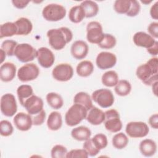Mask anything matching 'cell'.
Returning <instances> with one entry per match:
<instances>
[{
  "mask_svg": "<svg viewBox=\"0 0 158 158\" xmlns=\"http://www.w3.org/2000/svg\"><path fill=\"white\" fill-rule=\"evenodd\" d=\"M47 36L51 48L56 51L61 50L73 38L72 31L67 27L51 29L47 32Z\"/></svg>",
  "mask_w": 158,
  "mask_h": 158,
  "instance_id": "1",
  "label": "cell"
},
{
  "mask_svg": "<svg viewBox=\"0 0 158 158\" xmlns=\"http://www.w3.org/2000/svg\"><path fill=\"white\" fill-rule=\"evenodd\" d=\"M157 57L150 59L146 64L139 65L136 71L137 77L146 85L151 86L157 81Z\"/></svg>",
  "mask_w": 158,
  "mask_h": 158,
  "instance_id": "2",
  "label": "cell"
},
{
  "mask_svg": "<svg viewBox=\"0 0 158 158\" xmlns=\"http://www.w3.org/2000/svg\"><path fill=\"white\" fill-rule=\"evenodd\" d=\"M87 113L88 110L83 106L79 104H74L65 113V123L69 127H74L86 118Z\"/></svg>",
  "mask_w": 158,
  "mask_h": 158,
  "instance_id": "3",
  "label": "cell"
},
{
  "mask_svg": "<svg viewBox=\"0 0 158 158\" xmlns=\"http://www.w3.org/2000/svg\"><path fill=\"white\" fill-rule=\"evenodd\" d=\"M42 15L47 21L57 22L65 17L66 9L60 4H49L43 8Z\"/></svg>",
  "mask_w": 158,
  "mask_h": 158,
  "instance_id": "4",
  "label": "cell"
},
{
  "mask_svg": "<svg viewBox=\"0 0 158 158\" xmlns=\"http://www.w3.org/2000/svg\"><path fill=\"white\" fill-rule=\"evenodd\" d=\"M37 51L30 44H18L14 51V56L21 62L26 63L32 61L36 57Z\"/></svg>",
  "mask_w": 158,
  "mask_h": 158,
  "instance_id": "5",
  "label": "cell"
},
{
  "mask_svg": "<svg viewBox=\"0 0 158 158\" xmlns=\"http://www.w3.org/2000/svg\"><path fill=\"white\" fill-rule=\"evenodd\" d=\"M104 121L106 129L111 133H117L122 128V123L119 113L115 109H110L104 112Z\"/></svg>",
  "mask_w": 158,
  "mask_h": 158,
  "instance_id": "6",
  "label": "cell"
},
{
  "mask_svg": "<svg viewBox=\"0 0 158 158\" xmlns=\"http://www.w3.org/2000/svg\"><path fill=\"white\" fill-rule=\"evenodd\" d=\"M91 99L102 108H108L114 102V96L109 89L101 88L92 93Z\"/></svg>",
  "mask_w": 158,
  "mask_h": 158,
  "instance_id": "7",
  "label": "cell"
},
{
  "mask_svg": "<svg viewBox=\"0 0 158 158\" xmlns=\"http://www.w3.org/2000/svg\"><path fill=\"white\" fill-rule=\"evenodd\" d=\"M40 74L38 67L33 63H28L22 66L17 71V77L22 82L35 80Z\"/></svg>",
  "mask_w": 158,
  "mask_h": 158,
  "instance_id": "8",
  "label": "cell"
},
{
  "mask_svg": "<svg viewBox=\"0 0 158 158\" xmlns=\"http://www.w3.org/2000/svg\"><path fill=\"white\" fill-rule=\"evenodd\" d=\"M104 33L100 23L96 21H92L86 26V39L92 44H98L102 40Z\"/></svg>",
  "mask_w": 158,
  "mask_h": 158,
  "instance_id": "9",
  "label": "cell"
},
{
  "mask_svg": "<svg viewBox=\"0 0 158 158\" xmlns=\"http://www.w3.org/2000/svg\"><path fill=\"white\" fill-rule=\"evenodd\" d=\"M149 131L148 125L143 122H130L127 123L125 128L127 134L133 138L145 137Z\"/></svg>",
  "mask_w": 158,
  "mask_h": 158,
  "instance_id": "10",
  "label": "cell"
},
{
  "mask_svg": "<svg viewBox=\"0 0 158 158\" xmlns=\"http://www.w3.org/2000/svg\"><path fill=\"white\" fill-rule=\"evenodd\" d=\"M17 110L15 96L11 93H6L1 98V111L6 117H12Z\"/></svg>",
  "mask_w": 158,
  "mask_h": 158,
  "instance_id": "11",
  "label": "cell"
},
{
  "mask_svg": "<svg viewBox=\"0 0 158 158\" xmlns=\"http://www.w3.org/2000/svg\"><path fill=\"white\" fill-rule=\"evenodd\" d=\"M52 77L59 81H67L73 75V67L69 64H60L52 71Z\"/></svg>",
  "mask_w": 158,
  "mask_h": 158,
  "instance_id": "12",
  "label": "cell"
},
{
  "mask_svg": "<svg viewBox=\"0 0 158 158\" xmlns=\"http://www.w3.org/2000/svg\"><path fill=\"white\" fill-rule=\"evenodd\" d=\"M117 63L116 56L110 52H101L96 59L97 67L101 70H106L112 68Z\"/></svg>",
  "mask_w": 158,
  "mask_h": 158,
  "instance_id": "13",
  "label": "cell"
},
{
  "mask_svg": "<svg viewBox=\"0 0 158 158\" xmlns=\"http://www.w3.org/2000/svg\"><path fill=\"white\" fill-rule=\"evenodd\" d=\"M36 58L39 64L43 68H50L54 63L55 56L48 48L41 47L37 50Z\"/></svg>",
  "mask_w": 158,
  "mask_h": 158,
  "instance_id": "14",
  "label": "cell"
},
{
  "mask_svg": "<svg viewBox=\"0 0 158 158\" xmlns=\"http://www.w3.org/2000/svg\"><path fill=\"white\" fill-rule=\"evenodd\" d=\"M43 99L33 94L30 98L27 99L24 102L23 107L30 115H34L40 112L43 109Z\"/></svg>",
  "mask_w": 158,
  "mask_h": 158,
  "instance_id": "15",
  "label": "cell"
},
{
  "mask_svg": "<svg viewBox=\"0 0 158 158\" xmlns=\"http://www.w3.org/2000/svg\"><path fill=\"white\" fill-rule=\"evenodd\" d=\"M13 122L16 128L22 131L29 130L33 125L31 116L24 112L17 114L14 117Z\"/></svg>",
  "mask_w": 158,
  "mask_h": 158,
  "instance_id": "16",
  "label": "cell"
},
{
  "mask_svg": "<svg viewBox=\"0 0 158 158\" xmlns=\"http://www.w3.org/2000/svg\"><path fill=\"white\" fill-rule=\"evenodd\" d=\"M88 49L89 48L86 42L77 40L72 44L70 52L73 57L77 60H81L86 57L88 53Z\"/></svg>",
  "mask_w": 158,
  "mask_h": 158,
  "instance_id": "17",
  "label": "cell"
},
{
  "mask_svg": "<svg viewBox=\"0 0 158 158\" xmlns=\"http://www.w3.org/2000/svg\"><path fill=\"white\" fill-rule=\"evenodd\" d=\"M133 40L136 46L146 49L151 47L156 41L149 34L144 31L136 32L133 36Z\"/></svg>",
  "mask_w": 158,
  "mask_h": 158,
  "instance_id": "18",
  "label": "cell"
},
{
  "mask_svg": "<svg viewBox=\"0 0 158 158\" xmlns=\"http://www.w3.org/2000/svg\"><path fill=\"white\" fill-rule=\"evenodd\" d=\"M16 66L11 62H5L0 67V78L4 82L12 81L16 75Z\"/></svg>",
  "mask_w": 158,
  "mask_h": 158,
  "instance_id": "19",
  "label": "cell"
},
{
  "mask_svg": "<svg viewBox=\"0 0 158 158\" xmlns=\"http://www.w3.org/2000/svg\"><path fill=\"white\" fill-rule=\"evenodd\" d=\"M86 119L91 125H98L104 122L105 114L102 110L93 106V107L88 110Z\"/></svg>",
  "mask_w": 158,
  "mask_h": 158,
  "instance_id": "20",
  "label": "cell"
},
{
  "mask_svg": "<svg viewBox=\"0 0 158 158\" xmlns=\"http://www.w3.org/2000/svg\"><path fill=\"white\" fill-rule=\"evenodd\" d=\"M139 151L145 157H151L157 151V144L151 139H144L141 141L139 146Z\"/></svg>",
  "mask_w": 158,
  "mask_h": 158,
  "instance_id": "21",
  "label": "cell"
},
{
  "mask_svg": "<svg viewBox=\"0 0 158 158\" xmlns=\"http://www.w3.org/2000/svg\"><path fill=\"white\" fill-rule=\"evenodd\" d=\"M14 23L17 27V35H27L30 34L32 31V23L27 18H19Z\"/></svg>",
  "mask_w": 158,
  "mask_h": 158,
  "instance_id": "22",
  "label": "cell"
},
{
  "mask_svg": "<svg viewBox=\"0 0 158 158\" xmlns=\"http://www.w3.org/2000/svg\"><path fill=\"white\" fill-rule=\"evenodd\" d=\"M91 131L88 127L85 126H80L74 128L71 131L72 137L77 141H83L90 138Z\"/></svg>",
  "mask_w": 158,
  "mask_h": 158,
  "instance_id": "23",
  "label": "cell"
},
{
  "mask_svg": "<svg viewBox=\"0 0 158 158\" xmlns=\"http://www.w3.org/2000/svg\"><path fill=\"white\" fill-rule=\"evenodd\" d=\"M62 125V118L61 114L56 111L52 112L47 120V126L52 131L59 130Z\"/></svg>",
  "mask_w": 158,
  "mask_h": 158,
  "instance_id": "24",
  "label": "cell"
},
{
  "mask_svg": "<svg viewBox=\"0 0 158 158\" xmlns=\"http://www.w3.org/2000/svg\"><path fill=\"white\" fill-rule=\"evenodd\" d=\"M94 70V65L89 60L80 62L76 67L77 74L81 77H87L91 75Z\"/></svg>",
  "mask_w": 158,
  "mask_h": 158,
  "instance_id": "25",
  "label": "cell"
},
{
  "mask_svg": "<svg viewBox=\"0 0 158 158\" xmlns=\"http://www.w3.org/2000/svg\"><path fill=\"white\" fill-rule=\"evenodd\" d=\"M80 6L83 7L85 13V17L86 18L93 17L98 13L99 6L94 1L89 0L84 1L80 4Z\"/></svg>",
  "mask_w": 158,
  "mask_h": 158,
  "instance_id": "26",
  "label": "cell"
},
{
  "mask_svg": "<svg viewBox=\"0 0 158 158\" xmlns=\"http://www.w3.org/2000/svg\"><path fill=\"white\" fill-rule=\"evenodd\" d=\"M73 102L75 104H79L83 106L88 111L93 106L90 96L87 93L83 91L79 92L75 95Z\"/></svg>",
  "mask_w": 158,
  "mask_h": 158,
  "instance_id": "27",
  "label": "cell"
},
{
  "mask_svg": "<svg viewBox=\"0 0 158 158\" xmlns=\"http://www.w3.org/2000/svg\"><path fill=\"white\" fill-rule=\"evenodd\" d=\"M85 17V13L83 7L80 6H75L72 7L69 12V20L75 23L81 22Z\"/></svg>",
  "mask_w": 158,
  "mask_h": 158,
  "instance_id": "28",
  "label": "cell"
},
{
  "mask_svg": "<svg viewBox=\"0 0 158 158\" xmlns=\"http://www.w3.org/2000/svg\"><path fill=\"white\" fill-rule=\"evenodd\" d=\"M17 94L20 104L23 106L25 100L33 94V90L30 85H22L17 88Z\"/></svg>",
  "mask_w": 158,
  "mask_h": 158,
  "instance_id": "29",
  "label": "cell"
},
{
  "mask_svg": "<svg viewBox=\"0 0 158 158\" xmlns=\"http://www.w3.org/2000/svg\"><path fill=\"white\" fill-rule=\"evenodd\" d=\"M46 101L49 106L54 109H59L64 105V101L60 95L58 93L51 92L47 94Z\"/></svg>",
  "mask_w": 158,
  "mask_h": 158,
  "instance_id": "30",
  "label": "cell"
},
{
  "mask_svg": "<svg viewBox=\"0 0 158 158\" xmlns=\"http://www.w3.org/2000/svg\"><path fill=\"white\" fill-rule=\"evenodd\" d=\"M101 81L107 87L115 86L118 81V74L114 70H109L102 75Z\"/></svg>",
  "mask_w": 158,
  "mask_h": 158,
  "instance_id": "31",
  "label": "cell"
},
{
  "mask_svg": "<svg viewBox=\"0 0 158 158\" xmlns=\"http://www.w3.org/2000/svg\"><path fill=\"white\" fill-rule=\"evenodd\" d=\"M17 27L14 22H6L0 27V38L4 37H10L17 35Z\"/></svg>",
  "mask_w": 158,
  "mask_h": 158,
  "instance_id": "32",
  "label": "cell"
},
{
  "mask_svg": "<svg viewBox=\"0 0 158 158\" xmlns=\"http://www.w3.org/2000/svg\"><path fill=\"white\" fill-rule=\"evenodd\" d=\"M115 92L120 96H126L128 95L131 90L130 83L126 80H121L115 86Z\"/></svg>",
  "mask_w": 158,
  "mask_h": 158,
  "instance_id": "33",
  "label": "cell"
},
{
  "mask_svg": "<svg viewBox=\"0 0 158 158\" xmlns=\"http://www.w3.org/2000/svg\"><path fill=\"white\" fill-rule=\"evenodd\" d=\"M128 141V137L122 132L115 134L112 140L113 146L117 149H122L125 148L127 146Z\"/></svg>",
  "mask_w": 158,
  "mask_h": 158,
  "instance_id": "34",
  "label": "cell"
},
{
  "mask_svg": "<svg viewBox=\"0 0 158 158\" xmlns=\"http://www.w3.org/2000/svg\"><path fill=\"white\" fill-rule=\"evenodd\" d=\"M117 43L116 38L111 34L104 33L101 41L98 44V46L104 49H109L113 48Z\"/></svg>",
  "mask_w": 158,
  "mask_h": 158,
  "instance_id": "35",
  "label": "cell"
},
{
  "mask_svg": "<svg viewBox=\"0 0 158 158\" xmlns=\"http://www.w3.org/2000/svg\"><path fill=\"white\" fill-rule=\"evenodd\" d=\"M130 6V0H116L114 2V9L117 13L124 14L128 12Z\"/></svg>",
  "mask_w": 158,
  "mask_h": 158,
  "instance_id": "36",
  "label": "cell"
},
{
  "mask_svg": "<svg viewBox=\"0 0 158 158\" xmlns=\"http://www.w3.org/2000/svg\"><path fill=\"white\" fill-rule=\"evenodd\" d=\"M17 43L12 40H4L1 44V49H2L7 56H12L14 55V51Z\"/></svg>",
  "mask_w": 158,
  "mask_h": 158,
  "instance_id": "37",
  "label": "cell"
},
{
  "mask_svg": "<svg viewBox=\"0 0 158 158\" xmlns=\"http://www.w3.org/2000/svg\"><path fill=\"white\" fill-rule=\"evenodd\" d=\"M91 139L94 143V144H95V146L99 150L106 148L108 144L107 136L102 133H98L95 135L91 138Z\"/></svg>",
  "mask_w": 158,
  "mask_h": 158,
  "instance_id": "38",
  "label": "cell"
},
{
  "mask_svg": "<svg viewBox=\"0 0 158 158\" xmlns=\"http://www.w3.org/2000/svg\"><path fill=\"white\" fill-rule=\"evenodd\" d=\"M67 153V148L60 144L55 145L51 149V155L52 158H64Z\"/></svg>",
  "mask_w": 158,
  "mask_h": 158,
  "instance_id": "39",
  "label": "cell"
},
{
  "mask_svg": "<svg viewBox=\"0 0 158 158\" xmlns=\"http://www.w3.org/2000/svg\"><path fill=\"white\" fill-rule=\"evenodd\" d=\"M83 149L86 151L88 156L94 157L96 156L100 151V150L95 146L91 138L86 140L83 144Z\"/></svg>",
  "mask_w": 158,
  "mask_h": 158,
  "instance_id": "40",
  "label": "cell"
},
{
  "mask_svg": "<svg viewBox=\"0 0 158 158\" xmlns=\"http://www.w3.org/2000/svg\"><path fill=\"white\" fill-rule=\"evenodd\" d=\"M14 128L11 123L6 120H1L0 122V134L2 136H9L13 133Z\"/></svg>",
  "mask_w": 158,
  "mask_h": 158,
  "instance_id": "41",
  "label": "cell"
},
{
  "mask_svg": "<svg viewBox=\"0 0 158 158\" xmlns=\"http://www.w3.org/2000/svg\"><path fill=\"white\" fill-rule=\"evenodd\" d=\"M88 156V153L84 149H72L69 152H67L66 155L67 158H87Z\"/></svg>",
  "mask_w": 158,
  "mask_h": 158,
  "instance_id": "42",
  "label": "cell"
},
{
  "mask_svg": "<svg viewBox=\"0 0 158 158\" xmlns=\"http://www.w3.org/2000/svg\"><path fill=\"white\" fill-rule=\"evenodd\" d=\"M140 9L141 7L138 1L136 0H131V6L130 9L126 14L128 17H135L139 14Z\"/></svg>",
  "mask_w": 158,
  "mask_h": 158,
  "instance_id": "43",
  "label": "cell"
},
{
  "mask_svg": "<svg viewBox=\"0 0 158 158\" xmlns=\"http://www.w3.org/2000/svg\"><path fill=\"white\" fill-rule=\"evenodd\" d=\"M33 125L36 126H39L42 125L46 118V112L44 110H42L38 114L35 115L34 117H31Z\"/></svg>",
  "mask_w": 158,
  "mask_h": 158,
  "instance_id": "44",
  "label": "cell"
},
{
  "mask_svg": "<svg viewBox=\"0 0 158 158\" xmlns=\"http://www.w3.org/2000/svg\"><path fill=\"white\" fill-rule=\"evenodd\" d=\"M148 31L149 35L153 37L154 38L157 39L158 38V23L154 22L151 23L148 27Z\"/></svg>",
  "mask_w": 158,
  "mask_h": 158,
  "instance_id": "45",
  "label": "cell"
},
{
  "mask_svg": "<svg viewBox=\"0 0 158 158\" xmlns=\"http://www.w3.org/2000/svg\"><path fill=\"white\" fill-rule=\"evenodd\" d=\"M29 2H30V1H23V0L12 1V3L13 4L14 6L19 9H22L26 7Z\"/></svg>",
  "mask_w": 158,
  "mask_h": 158,
  "instance_id": "46",
  "label": "cell"
},
{
  "mask_svg": "<svg viewBox=\"0 0 158 158\" xmlns=\"http://www.w3.org/2000/svg\"><path fill=\"white\" fill-rule=\"evenodd\" d=\"M149 123L150 126L154 128L157 129L158 128V115L157 114H155L152 115L149 118Z\"/></svg>",
  "mask_w": 158,
  "mask_h": 158,
  "instance_id": "47",
  "label": "cell"
},
{
  "mask_svg": "<svg viewBox=\"0 0 158 158\" xmlns=\"http://www.w3.org/2000/svg\"><path fill=\"white\" fill-rule=\"evenodd\" d=\"M150 15L152 19L155 20H157L158 19V2L157 1H156L151 6L150 9Z\"/></svg>",
  "mask_w": 158,
  "mask_h": 158,
  "instance_id": "48",
  "label": "cell"
},
{
  "mask_svg": "<svg viewBox=\"0 0 158 158\" xmlns=\"http://www.w3.org/2000/svg\"><path fill=\"white\" fill-rule=\"evenodd\" d=\"M147 51L152 56H157L158 54V42L156 41L151 47L147 49Z\"/></svg>",
  "mask_w": 158,
  "mask_h": 158,
  "instance_id": "49",
  "label": "cell"
},
{
  "mask_svg": "<svg viewBox=\"0 0 158 158\" xmlns=\"http://www.w3.org/2000/svg\"><path fill=\"white\" fill-rule=\"evenodd\" d=\"M152 92L154 94L155 96H157V81L155 82L154 84H152Z\"/></svg>",
  "mask_w": 158,
  "mask_h": 158,
  "instance_id": "50",
  "label": "cell"
},
{
  "mask_svg": "<svg viewBox=\"0 0 158 158\" xmlns=\"http://www.w3.org/2000/svg\"><path fill=\"white\" fill-rule=\"evenodd\" d=\"M0 51H1V64H2L3 61L4 60L5 58H6V53H5V52H4L2 49H1Z\"/></svg>",
  "mask_w": 158,
  "mask_h": 158,
  "instance_id": "51",
  "label": "cell"
},
{
  "mask_svg": "<svg viewBox=\"0 0 158 158\" xmlns=\"http://www.w3.org/2000/svg\"><path fill=\"white\" fill-rule=\"evenodd\" d=\"M141 2L142 3H143V4H148L151 3V2H152V1H141Z\"/></svg>",
  "mask_w": 158,
  "mask_h": 158,
  "instance_id": "52",
  "label": "cell"
}]
</instances>
